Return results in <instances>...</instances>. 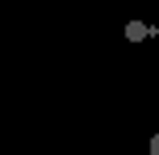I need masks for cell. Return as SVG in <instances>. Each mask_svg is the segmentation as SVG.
Wrapping results in <instances>:
<instances>
[{"instance_id": "cell-1", "label": "cell", "mask_w": 159, "mask_h": 155, "mask_svg": "<svg viewBox=\"0 0 159 155\" xmlns=\"http://www.w3.org/2000/svg\"><path fill=\"white\" fill-rule=\"evenodd\" d=\"M147 34H151V30H147L143 21H130V25H126V42H143Z\"/></svg>"}, {"instance_id": "cell-2", "label": "cell", "mask_w": 159, "mask_h": 155, "mask_svg": "<svg viewBox=\"0 0 159 155\" xmlns=\"http://www.w3.org/2000/svg\"><path fill=\"white\" fill-rule=\"evenodd\" d=\"M151 155H159V134H155V139H151Z\"/></svg>"}, {"instance_id": "cell-3", "label": "cell", "mask_w": 159, "mask_h": 155, "mask_svg": "<svg viewBox=\"0 0 159 155\" xmlns=\"http://www.w3.org/2000/svg\"><path fill=\"white\" fill-rule=\"evenodd\" d=\"M155 38H159V25H155Z\"/></svg>"}, {"instance_id": "cell-4", "label": "cell", "mask_w": 159, "mask_h": 155, "mask_svg": "<svg viewBox=\"0 0 159 155\" xmlns=\"http://www.w3.org/2000/svg\"><path fill=\"white\" fill-rule=\"evenodd\" d=\"M147 155H151V151H147Z\"/></svg>"}]
</instances>
